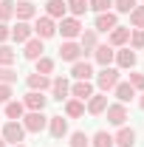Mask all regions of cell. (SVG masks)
Instances as JSON below:
<instances>
[{"label": "cell", "instance_id": "12", "mask_svg": "<svg viewBox=\"0 0 144 147\" xmlns=\"http://www.w3.org/2000/svg\"><path fill=\"white\" fill-rule=\"evenodd\" d=\"M105 116H108V122L113 125V127H122V125L127 122V105L113 102V105H108V108H105Z\"/></svg>", "mask_w": 144, "mask_h": 147}, {"label": "cell", "instance_id": "11", "mask_svg": "<svg viewBox=\"0 0 144 147\" xmlns=\"http://www.w3.org/2000/svg\"><path fill=\"white\" fill-rule=\"evenodd\" d=\"M93 59H96L102 68H110L113 59H116V48H113L110 42H99V45L93 48Z\"/></svg>", "mask_w": 144, "mask_h": 147}, {"label": "cell", "instance_id": "3", "mask_svg": "<svg viewBox=\"0 0 144 147\" xmlns=\"http://www.w3.org/2000/svg\"><path fill=\"white\" fill-rule=\"evenodd\" d=\"M0 139L6 142V144H20L23 139H26V127H23V122H6L3 127H0Z\"/></svg>", "mask_w": 144, "mask_h": 147}, {"label": "cell", "instance_id": "33", "mask_svg": "<svg viewBox=\"0 0 144 147\" xmlns=\"http://www.w3.org/2000/svg\"><path fill=\"white\" fill-rule=\"evenodd\" d=\"M14 20V0H0V23Z\"/></svg>", "mask_w": 144, "mask_h": 147}, {"label": "cell", "instance_id": "44", "mask_svg": "<svg viewBox=\"0 0 144 147\" xmlns=\"http://www.w3.org/2000/svg\"><path fill=\"white\" fill-rule=\"evenodd\" d=\"M9 147H26V144H9Z\"/></svg>", "mask_w": 144, "mask_h": 147}, {"label": "cell", "instance_id": "36", "mask_svg": "<svg viewBox=\"0 0 144 147\" xmlns=\"http://www.w3.org/2000/svg\"><path fill=\"white\" fill-rule=\"evenodd\" d=\"M0 82L3 85H14L17 82V71L11 65H0Z\"/></svg>", "mask_w": 144, "mask_h": 147}, {"label": "cell", "instance_id": "14", "mask_svg": "<svg viewBox=\"0 0 144 147\" xmlns=\"http://www.w3.org/2000/svg\"><path fill=\"white\" fill-rule=\"evenodd\" d=\"M108 105H110V102H108V93H102V91H99V93H93L88 102H85V110H88L90 116H102Z\"/></svg>", "mask_w": 144, "mask_h": 147}, {"label": "cell", "instance_id": "13", "mask_svg": "<svg viewBox=\"0 0 144 147\" xmlns=\"http://www.w3.org/2000/svg\"><path fill=\"white\" fill-rule=\"evenodd\" d=\"M59 59H65V62H76V59H82V48H79V42H76V40H62V45H59Z\"/></svg>", "mask_w": 144, "mask_h": 147}, {"label": "cell", "instance_id": "6", "mask_svg": "<svg viewBox=\"0 0 144 147\" xmlns=\"http://www.w3.org/2000/svg\"><path fill=\"white\" fill-rule=\"evenodd\" d=\"M31 28H34V37H40V40H48V37H54V34H57V20L45 17V14H42V17L37 14Z\"/></svg>", "mask_w": 144, "mask_h": 147}, {"label": "cell", "instance_id": "5", "mask_svg": "<svg viewBox=\"0 0 144 147\" xmlns=\"http://www.w3.org/2000/svg\"><path fill=\"white\" fill-rule=\"evenodd\" d=\"M76 42H79V48H82V59H85V57H93V48L99 45V31L82 28V34L76 37Z\"/></svg>", "mask_w": 144, "mask_h": 147}, {"label": "cell", "instance_id": "31", "mask_svg": "<svg viewBox=\"0 0 144 147\" xmlns=\"http://www.w3.org/2000/svg\"><path fill=\"white\" fill-rule=\"evenodd\" d=\"M127 48H133V51H141L144 48V28H133V31H130Z\"/></svg>", "mask_w": 144, "mask_h": 147}, {"label": "cell", "instance_id": "30", "mask_svg": "<svg viewBox=\"0 0 144 147\" xmlns=\"http://www.w3.org/2000/svg\"><path fill=\"white\" fill-rule=\"evenodd\" d=\"M65 6H68V14L71 17H82L88 11V0H65Z\"/></svg>", "mask_w": 144, "mask_h": 147}, {"label": "cell", "instance_id": "2", "mask_svg": "<svg viewBox=\"0 0 144 147\" xmlns=\"http://www.w3.org/2000/svg\"><path fill=\"white\" fill-rule=\"evenodd\" d=\"M20 122H23L26 133H42V130L48 127V116H45L42 110H26V116H23Z\"/></svg>", "mask_w": 144, "mask_h": 147}, {"label": "cell", "instance_id": "21", "mask_svg": "<svg viewBox=\"0 0 144 147\" xmlns=\"http://www.w3.org/2000/svg\"><path fill=\"white\" fill-rule=\"evenodd\" d=\"M23 105H26V110H45V105H48V96L40 91H28L26 96H23Z\"/></svg>", "mask_w": 144, "mask_h": 147}, {"label": "cell", "instance_id": "1", "mask_svg": "<svg viewBox=\"0 0 144 147\" xmlns=\"http://www.w3.org/2000/svg\"><path fill=\"white\" fill-rule=\"evenodd\" d=\"M119 82H122V71L110 65V68H102V71L96 74V82H93V85H96L102 93H110L116 85H119Z\"/></svg>", "mask_w": 144, "mask_h": 147}, {"label": "cell", "instance_id": "35", "mask_svg": "<svg viewBox=\"0 0 144 147\" xmlns=\"http://www.w3.org/2000/svg\"><path fill=\"white\" fill-rule=\"evenodd\" d=\"M88 9L93 14H102V11H113V0H88Z\"/></svg>", "mask_w": 144, "mask_h": 147}, {"label": "cell", "instance_id": "38", "mask_svg": "<svg viewBox=\"0 0 144 147\" xmlns=\"http://www.w3.org/2000/svg\"><path fill=\"white\" fill-rule=\"evenodd\" d=\"M130 26L133 28H144V6H136L130 11Z\"/></svg>", "mask_w": 144, "mask_h": 147}, {"label": "cell", "instance_id": "23", "mask_svg": "<svg viewBox=\"0 0 144 147\" xmlns=\"http://www.w3.org/2000/svg\"><path fill=\"white\" fill-rule=\"evenodd\" d=\"M71 76L73 79H93V65L88 59H76V62H71Z\"/></svg>", "mask_w": 144, "mask_h": 147}, {"label": "cell", "instance_id": "8", "mask_svg": "<svg viewBox=\"0 0 144 147\" xmlns=\"http://www.w3.org/2000/svg\"><path fill=\"white\" fill-rule=\"evenodd\" d=\"M116 26H119L116 11H102V14H96V20H93V31H99V34H110Z\"/></svg>", "mask_w": 144, "mask_h": 147}, {"label": "cell", "instance_id": "34", "mask_svg": "<svg viewBox=\"0 0 144 147\" xmlns=\"http://www.w3.org/2000/svg\"><path fill=\"white\" fill-rule=\"evenodd\" d=\"M68 147H90V136H85L82 130H76V133H68Z\"/></svg>", "mask_w": 144, "mask_h": 147}, {"label": "cell", "instance_id": "27", "mask_svg": "<svg viewBox=\"0 0 144 147\" xmlns=\"http://www.w3.org/2000/svg\"><path fill=\"white\" fill-rule=\"evenodd\" d=\"M65 116L68 119H79V116H85V102L82 99H65Z\"/></svg>", "mask_w": 144, "mask_h": 147}, {"label": "cell", "instance_id": "28", "mask_svg": "<svg viewBox=\"0 0 144 147\" xmlns=\"http://www.w3.org/2000/svg\"><path fill=\"white\" fill-rule=\"evenodd\" d=\"M90 147H113V133L108 130H96L90 136Z\"/></svg>", "mask_w": 144, "mask_h": 147}, {"label": "cell", "instance_id": "39", "mask_svg": "<svg viewBox=\"0 0 144 147\" xmlns=\"http://www.w3.org/2000/svg\"><path fill=\"white\" fill-rule=\"evenodd\" d=\"M127 82H130V85L136 88V93H141V91H144V74L133 71V74H130V79H127Z\"/></svg>", "mask_w": 144, "mask_h": 147}, {"label": "cell", "instance_id": "42", "mask_svg": "<svg viewBox=\"0 0 144 147\" xmlns=\"http://www.w3.org/2000/svg\"><path fill=\"white\" fill-rule=\"evenodd\" d=\"M139 108H141V110H144V91H141V93H139Z\"/></svg>", "mask_w": 144, "mask_h": 147}, {"label": "cell", "instance_id": "37", "mask_svg": "<svg viewBox=\"0 0 144 147\" xmlns=\"http://www.w3.org/2000/svg\"><path fill=\"white\" fill-rule=\"evenodd\" d=\"M136 6H139V0H113V9H116L119 14H130Z\"/></svg>", "mask_w": 144, "mask_h": 147}, {"label": "cell", "instance_id": "26", "mask_svg": "<svg viewBox=\"0 0 144 147\" xmlns=\"http://www.w3.org/2000/svg\"><path fill=\"white\" fill-rule=\"evenodd\" d=\"M3 110H6V119H11V122H20V119L26 116V105H23V99H11V102H6Z\"/></svg>", "mask_w": 144, "mask_h": 147}, {"label": "cell", "instance_id": "9", "mask_svg": "<svg viewBox=\"0 0 144 147\" xmlns=\"http://www.w3.org/2000/svg\"><path fill=\"white\" fill-rule=\"evenodd\" d=\"M93 93H96V85H93L90 79H73V82H71V96H73V99L88 102Z\"/></svg>", "mask_w": 144, "mask_h": 147}, {"label": "cell", "instance_id": "20", "mask_svg": "<svg viewBox=\"0 0 144 147\" xmlns=\"http://www.w3.org/2000/svg\"><path fill=\"white\" fill-rule=\"evenodd\" d=\"M130 31H133L130 26H116V28L108 34V42L113 45V48H124L127 40H130Z\"/></svg>", "mask_w": 144, "mask_h": 147}, {"label": "cell", "instance_id": "17", "mask_svg": "<svg viewBox=\"0 0 144 147\" xmlns=\"http://www.w3.org/2000/svg\"><path fill=\"white\" fill-rule=\"evenodd\" d=\"M26 85H28V91H40V93H45L48 88H51V76L31 71L28 76H26Z\"/></svg>", "mask_w": 144, "mask_h": 147}, {"label": "cell", "instance_id": "7", "mask_svg": "<svg viewBox=\"0 0 144 147\" xmlns=\"http://www.w3.org/2000/svg\"><path fill=\"white\" fill-rule=\"evenodd\" d=\"M51 99L57 102H65V99H71V82L65 79V76H51Z\"/></svg>", "mask_w": 144, "mask_h": 147}, {"label": "cell", "instance_id": "25", "mask_svg": "<svg viewBox=\"0 0 144 147\" xmlns=\"http://www.w3.org/2000/svg\"><path fill=\"white\" fill-rule=\"evenodd\" d=\"M113 96H116V99H119L122 105H127V102H133V99H136L139 93H136V88H133L130 82H119V85L113 88Z\"/></svg>", "mask_w": 144, "mask_h": 147}, {"label": "cell", "instance_id": "19", "mask_svg": "<svg viewBox=\"0 0 144 147\" xmlns=\"http://www.w3.org/2000/svg\"><path fill=\"white\" fill-rule=\"evenodd\" d=\"M48 133L54 136V139H65L68 136V119H62V113L59 116H48Z\"/></svg>", "mask_w": 144, "mask_h": 147}, {"label": "cell", "instance_id": "4", "mask_svg": "<svg viewBox=\"0 0 144 147\" xmlns=\"http://www.w3.org/2000/svg\"><path fill=\"white\" fill-rule=\"evenodd\" d=\"M57 34L62 37V40H76V37L82 34V23H79V17H62L59 23H57Z\"/></svg>", "mask_w": 144, "mask_h": 147}, {"label": "cell", "instance_id": "10", "mask_svg": "<svg viewBox=\"0 0 144 147\" xmlns=\"http://www.w3.org/2000/svg\"><path fill=\"white\" fill-rule=\"evenodd\" d=\"M136 59H139L136 51L124 45V48H116V59H113V62H116L119 71H133V68H136Z\"/></svg>", "mask_w": 144, "mask_h": 147}, {"label": "cell", "instance_id": "29", "mask_svg": "<svg viewBox=\"0 0 144 147\" xmlns=\"http://www.w3.org/2000/svg\"><path fill=\"white\" fill-rule=\"evenodd\" d=\"M34 65H37V68H34L37 74H45V76H51V74H54V65H57V62L51 59V57H45V54H42L40 59H34Z\"/></svg>", "mask_w": 144, "mask_h": 147}, {"label": "cell", "instance_id": "41", "mask_svg": "<svg viewBox=\"0 0 144 147\" xmlns=\"http://www.w3.org/2000/svg\"><path fill=\"white\" fill-rule=\"evenodd\" d=\"M6 40H11V28H9V23H0V42H6Z\"/></svg>", "mask_w": 144, "mask_h": 147}, {"label": "cell", "instance_id": "18", "mask_svg": "<svg viewBox=\"0 0 144 147\" xmlns=\"http://www.w3.org/2000/svg\"><path fill=\"white\" fill-rule=\"evenodd\" d=\"M42 42H45V40H40V37H31L28 42H23V57H26V59H31V62L40 59L42 51H45V45H42Z\"/></svg>", "mask_w": 144, "mask_h": 147}, {"label": "cell", "instance_id": "43", "mask_svg": "<svg viewBox=\"0 0 144 147\" xmlns=\"http://www.w3.org/2000/svg\"><path fill=\"white\" fill-rule=\"evenodd\" d=\"M0 147H9V144H6V142H3V139H0Z\"/></svg>", "mask_w": 144, "mask_h": 147}, {"label": "cell", "instance_id": "15", "mask_svg": "<svg viewBox=\"0 0 144 147\" xmlns=\"http://www.w3.org/2000/svg\"><path fill=\"white\" fill-rule=\"evenodd\" d=\"M31 37H34V28H31V23H26V20H17V23L11 26V40H14V42H20V45H23V42H28Z\"/></svg>", "mask_w": 144, "mask_h": 147}, {"label": "cell", "instance_id": "16", "mask_svg": "<svg viewBox=\"0 0 144 147\" xmlns=\"http://www.w3.org/2000/svg\"><path fill=\"white\" fill-rule=\"evenodd\" d=\"M14 17H17V20H26V23H31V20L37 17L34 0H17V3H14Z\"/></svg>", "mask_w": 144, "mask_h": 147}, {"label": "cell", "instance_id": "32", "mask_svg": "<svg viewBox=\"0 0 144 147\" xmlns=\"http://www.w3.org/2000/svg\"><path fill=\"white\" fill-rule=\"evenodd\" d=\"M14 59H17V51L11 45L0 42V65H14Z\"/></svg>", "mask_w": 144, "mask_h": 147}, {"label": "cell", "instance_id": "40", "mask_svg": "<svg viewBox=\"0 0 144 147\" xmlns=\"http://www.w3.org/2000/svg\"><path fill=\"white\" fill-rule=\"evenodd\" d=\"M11 96H14V93H11V85H3V82H0V105L11 102Z\"/></svg>", "mask_w": 144, "mask_h": 147}, {"label": "cell", "instance_id": "24", "mask_svg": "<svg viewBox=\"0 0 144 147\" xmlns=\"http://www.w3.org/2000/svg\"><path fill=\"white\" fill-rule=\"evenodd\" d=\"M113 144H116V147H133V144H136V130L127 127V125H122L119 133L113 136Z\"/></svg>", "mask_w": 144, "mask_h": 147}, {"label": "cell", "instance_id": "22", "mask_svg": "<svg viewBox=\"0 0 144 147\" xmlns=\"http://www.w3.org/2000/svg\"><path fill=\"white\" fill-rule=\"evenodd\" d=\"M45 17H51V20L68 17V6H65V0H45Z\"/></svg>", "mask_w": 144, "mask_h": 147}]
</instances>
